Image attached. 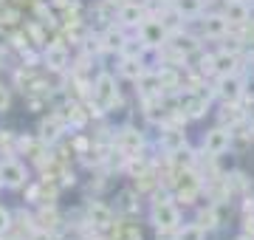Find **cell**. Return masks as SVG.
Listing matches in <instances>:
<instances>
[{
  "instance_id": "16",
  "label": "cell",
  "mask_w": 254,
  "mask_h": 240,
  "mask_svg": "<svg viewBox=\"0 0 254 240\" xmlns=\"http://www.w3.org/2000/svg\"><path fill=\"white\" fill-rule=\"evenodd\" d=\"M161 144H167V150L175 156L178 150H184L187 139H184V133H178V130H167V133H161Z\"/></svg>"
},
{
  "instance_id": "12",
  "label": "cell",
  "mask_w": 254,
  "mask_h": 240,
  "mask_svg": "<svg viewBox=\"0 0 254 240\" xmlns=\"http://www.w3.org/2000/svg\"><path fill=\"white\" fill-rule=\"evenodd\" d=\"M125 43H127V34L122 28H108V31L102 34V48H105V51H122Z\"/></svg>"
},
{
  "instance_id": "19",
  "label": "cell",
  "mask_w": 254,
  "mask_h": 240,
  "mask_svg": "<svg viewBox=\"0 0 254 240\" xmlns=\"http://www.w3.org/2000/svg\"><path fill=\"white\" fill-rule=\"evenodd\" d=\"M60 121H43V124H40V136H43V141H48V144H54L57 139H60Z\"/></svg>"
},
{
  "instance_id": "14",
  "label": "cell",
  "mask_w": 254,
  "mask_h": 240,
  "mask_svg": "<svg viewBox=\"0 0 254 240\" xmlns=\"http://www.w3.org/2000/svg\"><path fill=\"white\" fill-rule=\"evenodd\" d=\"M88 218H91V223H96V226H110V218H113V212H110L105 203L93 201L91 206H88Z\"/></svg>"
},
{
  "instance_id": "15",
  "label": "cell",
  "mask_w": 254,
  "mask_h": 240,
  "mask_svg": "<svg viewBox=\"0 0 254 240\" xmlns=\"http://www.w3.org/2000/svg\"><path fill=\"white\" fill-rule=\"evenodd\" d=\"M203 3H206V0H175V11H178L181 17H195V14H200Z\"/></svg>"
},
{
  "instance_id": "4",
  "label": "cell",
  "mask_w": 254,
  "mask_h": 240,
  "mask_svg": "<svg viewBox=\"0 0 254 240\" xmlns=\"http://www.w3.org/2000/svg\"><path fill=\"white\" fill-rule=\"evenodd\" d=\"M26 178H28V170L20 161H3L0 164V184L3 186H11V189H17V186L26 184Z\"/></svg>"
},
{
  "instance_id": "24",
  "label": "cell",
  "mask_w": 254,
  "mask_h": 240,
  "mask_svg": "<svg viewBox=\"0 0 254 240\" xmlns=\"http://www.w3.org/2000/svg\"><path fill=\"white\" fill-rule=\"evenodd\" d=\"M167 3H175V0H167Z\"/></svg>"
},
{
  "instance_id": "18",
  "label": "cell",
  "mask_w": 254,
  "mask_h": 240,
  "mask_svg": "<svg viewBox=\"0 0 254 240\" xmlns=\"http://www.w3.org/2000/svg\"><path fill=\"white\" fill-rule=\"evenodd\" d=\"M173 48L178 51V54L187 57V54H192V51L198 48V40L190 37V34H178V37H175V43H173Z\"/></svg>"
},
{
  "instance_id": "23",
  "label": "cell",
  "mask_w": 254,
  "mask_h": 240,
  "mask_svg": "<svg viewBox=\"0 0 254 240\" xmlns=\"http://www.w3.org/2000/svg\"><path fill=\"white\" fill-rule=\"evenodd\" d=\"M6 43H9V37H6V34H3V31H0V51H3V48H6Z\"/></svg>"
},
{
  "instance_id": "2",
  "label": "cell",
  "mask_w": 254,
  "mask_h": 240,
  "mask_svg": "<svg viewBox=\"0 0 254 240\" xmlns=\"http://www.w3.org/2000/svg\"><path fill=\"white\" fill-rule=\"evenodd\" d=\"M93 99L99 102L105 111H110V108H116L119 105V91H116V82H113V76L110 74L96 76V82H93Z\"/></svg>"
},
{
  "instance_id": "25",
  "label": "cell",
  "mask_w": 254,
  "mask_h": 240,
  "mask_svg": "<svg viewBox=\"0 0 254 240\" xmlns=\"http://www.w3.org/2000/svg\"><path fill=\"white\" fill-rule=\"evenodd\" d=\"M0 3H6V0H0Z\"/></svg>"
},
{
  "instance_id": "17",
  "label": "cell",
  "mask_w": 254,
  "mask_h": 240,
  "mask_svg": "<svg viewBox=\"0 0 254 240\" xmlns=\"http://www.w3.org/2000/svg\"><path fill=\"white\" fill-rule=\"evenodd\" d=\"M175 240H203V226L200 223H187L184 229H175Z\"/></svg>"
},
{
  "instance_id": "10",
  "label": "cell",
  "mask_w": 254,
  "mask_h": 240,
  "mask_svg": "<svg viewBox=\"0 0 254 240\" xmlns=\"http://www.w3.org/2000/svg\"><path fill=\"white\" fill-rule=\"evenodd\" d=\"M237 71V54H232V51H220V54H215V74L218 76H229Z\"/></svg>"
},
{
  "instance_id": "6",
  "label": "cell",
  "mask_w": 254,
  "mask_h": 240,
  "mask_svg": "<svg viewBox=\"0 0 254 240\" xmlns=\"http://www.w3.org/2000/svg\"><path fill=\"white\" fill-rule=\"evenodd\" d=\"M203 34L209 40H226L229 37V17L226 14H209L203 20Z\"/></svg>"
},
{
  "instance_id": "20",
  "label": "cell",
  "mask_w": 254,
  "mask_h": 240,
  "mask_svg": "<svg viewBox=\"0 0 254 240\" xmlns=\"http://www.w3.org/2000/svg\"><path fill=\"white\" fill-rule=\"evenodd\" d=\"M122 141H125V144H127V147H130V150H138V147H141V141H144V139L138 136L136 130H125V133H122Z\"/></svg>"
},
{
  "instance_id": "13",
  "label": "cell",
  "mask_w": 254,
  "mask_h": 240,
  "mask_svg": "<svg viewBox=\"0 0 254 240\" xmlns=\"http://www.w3.org/2000/svg\"><path fill=\"white\" fill-rule=\"evenodd\" d=\"M122 76L125 79H130V82H138L141 76H144V65H141V60L138 57H125V62H122Z\"/></svg>"
},
{
  "instance_id": "5",
  "label": "cell",
  "mask_w": 254,
  "mask_h": 240,
  "mask_svg": "<svg viewBox=\"0 0 254 240\" xmlns=\"http://www.w3.org/2000/svg\"><path fill=\"white\" fill-rule=\"evenodd\" d=\"M243 93H246V88H243V82H240L235 74L218 76V96H220L223 102H237Z\"/></svg>"
},
{
  "instance_id": "26",
  "label": "cell",
  "mask_w": 254,
  "mask_h": 240,
  "mask_svg": "<svg viewBox=\"0 0 254 240\" xmlns=\"http://www.w3.org/2000/svg\"><path fill=\"white\" fill-rule=\"evenodd\" d=\"M0 60H3V57H0Z\"/></svg>"
},
{
  "instance_id": "7",
  "label": "cell",
  "mask_w": 254,
  "mask_h": 240,
  "mask_svg": "<svg viewBox=\"0 0 254 240\" xmlns=\"http://www.w3.org/2000/svg\"><path fill=\"white\" fill-rule=\"evenodd\" d=\"M164 37H167V31H164L161 20H144L141 23V40H144V46H150V48L161 46Z\"/></svg>"
},
{
  "instance_id": "8",
  "label": "cell",
  "mask_w": 254,
  "mask_h": 240,
  "mask_svg": "<svg viewBox=\"0 0 254 240\" xmlns=\"http://www.w3.org/2000/svg\"><path fill=\"white\" fill-rule=\"evenodd\" d=\"M43 60H46V65L51 68V71H63L65 65H68V48L60 46V43H54V46H46V51H43Z\"/></svg>"
},
{
  "instance_id": "21",
  "label": "cell",
  "mask_w": 254,
  "mask_h": 240,
  "mask_svg": "<svg viewBox=\"0 0 254 240\" xmlns=\"http://www.w3.org/2000/svg\"><path fill=\"white\" fill-rule=\"evenodd\" d=\"M9 226H11V215H9V209H3V206H0V235L9 229Z\"/></svg>"
},
{
  "instance_id": "9",
  "label": "cell",
  "mask_w": 254,
  "mask_h": 240,
  "mask_svg": "<svg viewBox=\"0 0 254 240\" xmlns=\"http://www.w3.org/2000/svg\"><path fill=\"white\" fill-rule=\"evenodd\" d=\"M119 20H122V26H141V23H144V6H138V3H125V6L119 9Z\"/></svg>"
},
{
  "instance_id": "22",
  "label": "cell",
  "mask_w": 254,
  "mask_h": 240,
  "mask_svg": "<svg viewBox=\"0 0 254 240\" xmlns=\"http://www.w3.org/2000/svg\"><path fill=\"white\" fill-rule=\"evenodd\" d=\"M9 91H6V88H3V85H0V113H6L9 111Z\"/></svg>"
},
{
  "instance_id": "1",
  "label": "cell",
  "mask_w": 254,
  "mask_h": 240,
  "mask_svg": "<svg viewBox=\"0 0 254 240\" xmlns=\"http://www.w3.org/2000/svg\"><path fill=\"white\" fill-rule=\"evenodd\" d=\"M232 144V127H212L206 130V136H203V153L212 158L223 156Z\"/></svg>"
},
{
  "instance_id": "3",
  "label": "cell",
  "mask_w": 254,
  "mask_h": 240,
  "mask_svg": "<svg viewBox=\"0 0 254 240\" xmlns=\"http://www.w3.org/2000/svg\"><path fill=\"white\" fill-rule=\"evenodd\" d=\"M150 218H153V223L158 226V229H178V223H181L178 206H173L170 201H155Z\"/></svg>"
},
{
  "instance_id": "11",
  "label": "cell",
  "mask_w": 254,
  "mask_h": 240,
  "mask_svg": "<svg viewBox=\"0 0 254 240\" xmlns=\"http://www.w3.org/2000/svg\"><path fill=\"white\" fill-rule=\"evenodd\" d=\"M226 17L229 23H249L252 20V9L243 0H226Z\"/></svg>"
}]
</instances>
